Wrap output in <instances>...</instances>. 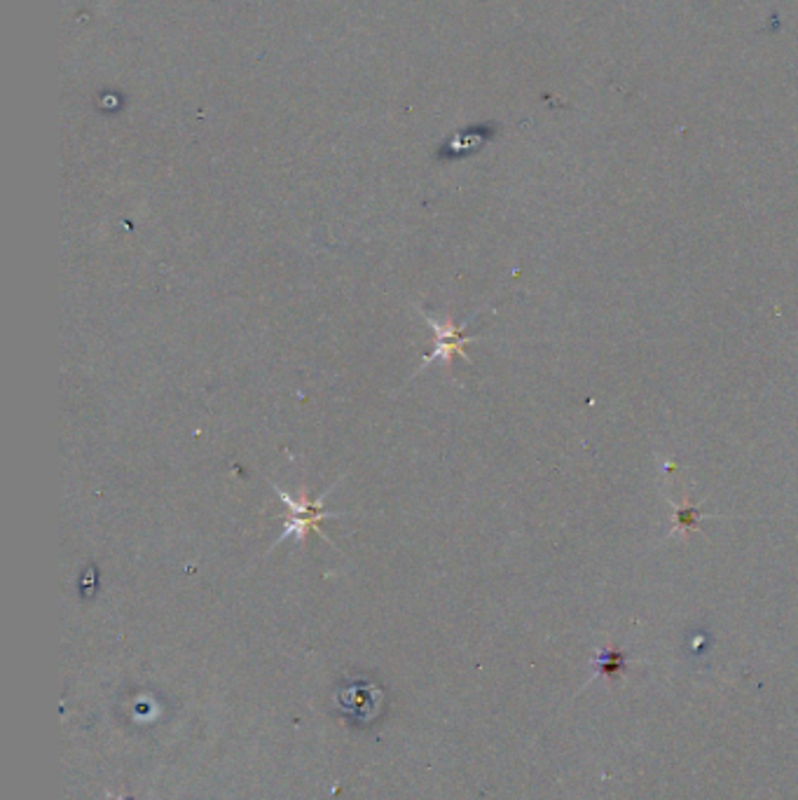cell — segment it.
<instances>
[{
	"label": "cell",
	"mask_w": 798,
	"mask_h": 800,
	"mask_svg": "<svg viewBox=\"0 0 798 800\" xmlns=\"http://www.w3.org/2000/svg\"><path fill=\"white\" fill-rule=\"evenodd\" d=\"M272 487H274V492L279 494L281 502H284V504L289 506V510H291V520H286L284 531H281V537H279V541L272 545V550H274L281 541H286V539H291V537L303 543V541L309 537L312 531H314V533H319L321 539H326V533L321 531V520L330 518V513H326V510H324V504H326L328 494H330L332 490H336L338 485H330V487H328V490L317 498V502H307L305 492H303L301 496H291L289 492H284V490H281L279 485H272ZM326 541H328V539H326Z\"/></svg>",
	"instance_id": "cell-1"
},
{
	"label": "cell",
	"mask_w": 798,
	"mask_h": 800,
	"mask_svg": "<svg viewBox=\"0 0 798 800\" xmlns=\"http://www.w3.org/2000/svg\"><path fill=\"white\" fill-rule=\"evenodd\" d=\"M422 316L426 319V323L431 326V330L436 332V346H434V352L424 356L420 370H424L426 365H431L434 361H443L445 365H450L455 356L469 361L467 346L478 340L476 336H467V332H463V326H455L450 316H447L445 321H438L436 316H431L426 311H422Z\"/></svg>",
	"instance_id": "cell-2"
}]
</instances>
